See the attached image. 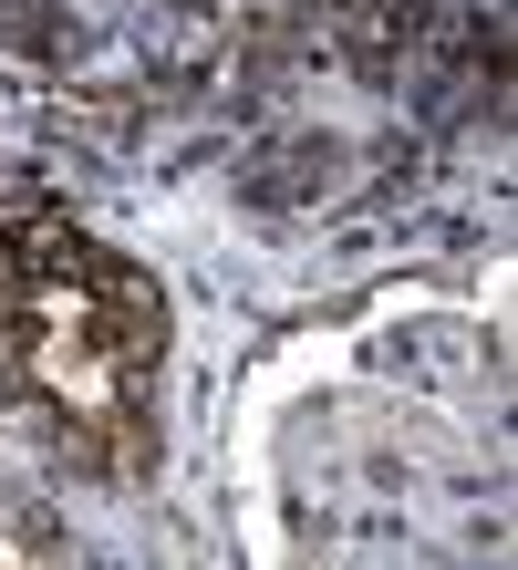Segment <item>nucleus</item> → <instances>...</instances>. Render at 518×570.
Wrapping results in <instances>:
<instances>
[{
  "label": "nucleus",
  "mask_w": 518,
  "mask_h": 570,
  "mask_svg": "<svg viewBox=\"0 0 518 570\" xmlns=\"http://www.w3.org/2000/svg\"><path fill=\"white\" fill-rule=\"evenodd\" d=\"M177 312L135 249L74 218H0V415L74 478H146L166 456Z\"/></svg>",
  "instance_id": "f257e3e1"
},
{
  "label": "nucleus",
  "mask_w": 518,
  "mask_h": 570,
  "mask_svg": "<svg viewBox=\"0 0 518 570\" xmlns=\"http://www.w3.org/2000/svg\"><path fill=\"white\" fill-rule=\"evenodd\" d=\"M0 560H74V529L31 498L21 466H0Z\"/></svg>",
  "instance_id": "f03ea898"
}]
</instances>
